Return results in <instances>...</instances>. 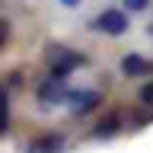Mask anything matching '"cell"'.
<instances>
[{"mask_svg":"<svg viewBox=\"0 0 153 153\" xmlns=\"http://www.w3.org/2000/svg\"><path fill=\"white\" fill-rule=\"evenodd\" d=\"M45 61H48V67H51V74L67 76L74 67L83 64V54H76V51H70V48H64V45H51V48H45Z\"/></svg>","mask_w":153,"mask_h":153,"instance_id":"cell-1","label":"cell"},{"mask_svg":"<svg viewBox=\"0 0 153 153\" xmlns=\"http://www.w3.org/2000/svg\"><path fill=\"white\" fill-rule=\"evenodd\" d=\"M67 93H70V89L64 86V76H61V74H51L45 83L38 86V102L45 105V108H51V105L64 102V99H67Z\"/></svg>","mask_w":153,"mask_h":153,"instance_id":"cell-2","label":"cell"},{"mask_svg":"<svg viewBox=\"0 0 153 153\" xmlns=\"http://www.w3.org/2000/svg\"><path fill=\"white\" fill-rule=\"evenodd\" d=\"M93 26L99 32H105V35H124L128 32V13L124 10H102Z\"/></svg>","mask_w":153,"mask_h":153,"instance_id":"cell-3","label":"cell"},{"mask_svg":"<svg viewBox=\"0 0 153 153\" xmlns=\"http://www.w3.org/2000/svg\"><path fill=\"white\" fill-rule=\"evenodd\" d=\"M64 102H67V108L74 115H86V112H93L96 105H99V93L96 89H70Z\"/></svg>","mask_w":153,"mask_h":153,"instance_id":"cell-4","label":"cell"},{"mask_svg":"<svg viewBox=\"0 0 153 153\" xmlns=\"http://www.w3.org/2000/svg\"><path fill=\"white\" fill-rule=\"evenodd\" d=\"M121 70H124L128 76H137V74H150L153 64H150V61H143V57H137V54H128V57L121 61Z\"/></svg>","mask_w":153,"mask_h":153,"instance_id":"cell-5","label":"cell"},{"mask_svg":"<svg viewBox=\"0 0 153 153\" xmlns=\"http://www.w3.org/2000/svg\"><path fill=\"white\" fill-rule=\"evenodd\" d=\"M61 150H64V140L61 137H38L29 147V153H61Z\"/></svg>","mask_w":153,"mask_h":153,"instance_id":"cell-6","label":"cell"},{"mask_svg":"<svg viewBox=\"0 0 153 153\" xmlns=\"http://www.w3.org/2000/svg\"><path fill=\"white\" fill-rule=\"evenodd\" d=\"M7 131V99H3V93H0V134Z\"/></svg>","mask_w":153,"mask_h":153,"instance_id":"cell-7","label":"cell"},{"mask_svg":"<svg viewBox=\"0 0 153 153\" xmlns=\"http://www.w3.org/2000/svg\"><path fill=\"white\" fill-rule=\"evenodd\" d=\"M140 102L153 105V80H150V83H147V86H143V89H140Z\"/></svg>","mask_w":153,"mask_h":153,"instance_id":"cell-8","label":"cell"},{"mask_svg":"<svg viewBox=\"0 0 153 153\" xmlns=\"http://www.w3.org/2000/svg\"><path fill=\"white\" fill-rule=\"evenodd\" d=\"M7 38H10V26L3 22V19H0V48L7 45Z\"/></svg>","mask_w":153,"mask_h":153,"instance_id":"cell-9","label":"cell"},{"mask_svg":"<svg viewBox=\"0 0 153 153\" xmlns=\"http://www.w3.org/2000/svg\"><path fill=\"white\" fill-rule=\"evenodd\" d=\"M124 7H128V10H143L147 0H124Z\"/></svg>","mask_w":153,"mask_h":153,"instance_id":"cell-10","label":"cell"},{"mask_svg":"<svg viewBox=\"0 0 153 153\" xmlns=\"http://www.w3.org/2000/svg\"><path fill=\"white\" fill-rule=\"evenodd\" d=\"M61 3H64V7H80L83 0H61Z\"/></svg>","mask_w":153,"mask_h":153,"instance_id":"cell-11","label":"cell"}]
</instances>
